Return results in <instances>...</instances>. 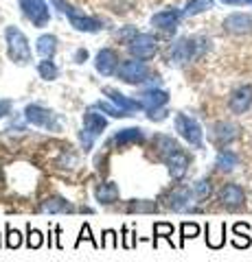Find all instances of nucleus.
Wrapping results in <instances>:
<instances>
[{
    "label": "nucleus",
    "mask_w": 252,
    "mask_h": 262,
    "mask_svg": "<svg viewBox=\"0 0 252 262\" xmlns=\"http://www.w3.org/2000/svg\"><path fill=\"white\" fill-rule=\"evenodd\" d=\"M208 39L206 37H180L178 42H173V46L169 48V61L173 66H184L193 59H200L202 55L208 51Z\"/></svg>",
    "instance_id": "1"
},
{
    "label": "nucleus",
    "mask_w": 252,
    "mask_h": 262,
    "mask_svg": "<svg viewBox=\"0 0 252 262\" xmlns=\"http://www.w3.org/2000/svg\"><path fill=\"white\" fill-rule=\"evenodd\" d=\"M105 129H108V118L103 116V112L99 114L94 107V110H88L84 114V129L79 131V142H81V146H84L86 153L92 151L94 140L103 134Z\"/></svg>",
    "instance_id": "2"
},
{
    "label": "nucleus",
    "mask_w": 252,
    "mask_h": 262,
    "mask_svg": "<svg viewBox=\"0 0 252 262\" xmlns=\"http://www.w3.org/2000/svg\"><path fill=\"white\" fill-rule=\"evenodd\" d=\"M5 39H7V48H9V59L18 66H27L31 61V46L27 35L18 27H7Z\"/></svg>",
    "instance_id": "3"
},
{
    "label": "nucleus",
    "mask_w": 252,
    "mask_h": 262,
    "mask_svg": "<svg viewBox=\"0 0 252 262\" xmlns=\"http://www.w3.org/2000/svg\"><path fill=\"white\" fill-rule=\"evenodd\" d=\"M195 194H193V188L189 186H173L171 190H167L162 194V201H165V208L171 210V212H198V208L193 206Z\"/></svg>",
    "instance_id": "4"
},
{
    "label": "nucleus",
    "mask_w": 252,
    "mask_h": 262,
    "mask_svg": "<svg viewBox=\"0 0 252 262\" xmlns=\"http://www.w3.org/2000/svg\"><path fill=\"white\" fill-rule=\"evenodd\" d=\"M173 125H176L178 136H180L182 140L189 142L193 149H202V146H204V142H202V136H204V131H202L200 122L195 120V118H191L189 114H176Z\"/></svg>",
    "instance_id": "5"
},
{
    "label": "nucleus",
    "mask_w": 252,
    "mask_h": 262,
    "mask_svg": "<svg viewBox=\"0 0 252 262\" xmlns=\"http://www.w3.org/2000/svg\"><path fill=\"white\" fill-rule=\"evenodd\" d=\"M24 118H27L31 125L35 127H42V129H48V131H60V118L57 114H53L51 110L42 107L37 103H31L24 107Z\"/></svg>",
    "instance_id": "6"
},
{
    "label": "nucleus",
    "mask_w": 252,
    "mask_h": 262,
    "mask_svg": "<svg viewBox=\"0 0 252 262\" xmlns=\"http://www.w3.org/2000/svg\"><path fill=\"white\" fill-rule=\"evenodd\" d=\"M117 77L125 83H145L149 79V68L143 59H125L119 63Z\"/></svg>",
    "instance_id": "7"
},
{
    "label": "nucleus",
    "mask_w": 252,
    "mask_h": 262,
    "mask_svg": "<svg viewBox=\"0 0 252 262\" xmlns=\"http://www.w3.org/2000/svg\"><path fill=\"white\" fill-rule=\"evenodd\" d=\"M53 3H55V7H57V9H60L62 13H66V15H68L70 24H72V27H75L77 31L96 33V31H101V29H103L99 20H94V18H88V15H84V13L75 11V9H72V7L68 5V3H64V0H53Z\"/></svg>",
    "instance_id": "8"
},
{
    "label": "nucleus",
    "mask_w": 252,
    "mask_h": 262,
    "mask_svg": "<svg viewBox=\"0 0 252 262\" xmlns=\"http://www.w3.org/2000/svg\"><path fill=\"white\" fill-rule=\"evenodd\" d=\"M129 48V53H132L136 59H143V61H147L151 59L153 55H156L158 51V39L151 35V33H138V35L132 39V42L127 44Z\"/></svg>",
    "instance_id": "9"
},
{
    "label": "nucleus",
    "mask_w": 252,
    "mask_h": 262,
    "mask_svg": "<svg viewBox=\"0 0 252 262\" xmlns=\"http://www.w3.org/2000/svg\"><path fill=\"white\" fill-rule=\"evenodd\" d=\"M237 138H239V127L228 120H219L210 127V142L219 146V149H226V146L235 142Z\"/></svg>",
    "instance_id": "10"
},
{
    "label": "nucleus",
    "mask_w": 252,
    "mask_h": 262,
    "mask_svg": "<svg viewBox=\"0 0 252 262\" xmlns=\"http://www.w3.org/2000/svg\"><path fill=\"white\" fill-rule=\"evenodd\" d=\"M22 9H24V15L31 20V24L37 29H42L48 24L51 20V13H48V5L44 0H20Z\"/></svg>",
    "instance_id": "11"
},
{
    "label": "nucleus",
    "mask_w": 252,
    "mask_h": 262,
    "mask_svg": "<svg viewBox=\"0 0 252 262\" xmlns=\"http://www.w3.org/2000/svg\"><path fill=\"white\" fill-rule=\"evenodd\" d=\"M219 203L226 210H239L246 206V190L239 184H226L219 190Z\"/></svg>",
    "instance_id": "12"
},
{
    "label": "nucleus",
    "mask_w": 252,
    "mask_h": 262,
    "mask_svg": "<svg viewBox=\"0 0 252 262\" xmlns=\"http://www.w3.org/2000/svg\"><path fill=\"white\" fill-rule=\"evenodd\" d=\"M145 142V131L141 127H127L117 131L108 140V149H123L127 144H141Z\"/></svg>",
    "instance_id": "13"
},
{
    "label": "nucleus",
    "mask_w": 252,
    "mask_h": 262,
    "mask_svg": "<svg viewBox=\"0 0 252 262\" xmlns=\"http://www.w3.org/2000/svg\"><path fill=\"white\" fill-rule=\"evenodd\" d=\"M162 164L167 166V173L171 179H176V182H180V179H184V175L189 173V164H191V158L186 155L184 151H178L173 155H169V158L162 160Z\"/></svg>",
    "instance_id": "14"
},
{
    "label": "nucleus",
    "mask_w": 252,
    "mask_h": 262,
    "mask_svg": "<svg viewBox=\"0 0 252 262\" xmlns=\"http://www.w3.org/2000/svg\"><path fill=\"white\" fill-rule=\"evenodd\" d=\"M228 107L232 114H246L250 107H252V85H239L235 88L230 92V98H228Z\"/></svg>",
    "instance_id": "15"
},
{
    "label": "nucleus",
    "mask_w": 252,
    "mask_h": 262,
    "mask_svg": "<svg viewBox=\"0 0 252 262\" xmlns=\"http://www.w3.org/2000/svg\"><path fill=\"white\" fill-rule=\"evenodd\" d=\"M224 31L232 35H248L252 33V15L248 13H230L224 18Z\"/></svg>",
    "instance_id": "16"
},
{
    "label": "nucleus",
    "mask_w": 252,
    "mask_h": 262,
    "mask_svg": "<svg viewBox=\"0 0 252 262\" xmlns=\"http://www.w3.org/2000/svg\"><path fill=\"white\" fill-rule=\"evenodd\" d=\"M184 15V11H178V9H165V11H158L151 15V27H156L165 33H173L180 24V18Z\"/></svg>",
    "instance_id": "17"
},
{
    "label": "nucleus",
    "mask_w": 252,
    "mask_h": 262,
    "mask_svg": "<svg viewBox=\"0 0 252 262\" xmlns=\"http://www.w3.org/2000/svg\"><path fill=\"white\" fill-rule=\"evenodd\" d=\"M94 68H96V72H101L103 77L114 75L117 68H119L117 51H112V48H101V51L96 53V57H94Z\"/></svg>",
    "instance_id": "18"
},
{
    "label": "nucleus",
    "mask_w": 252,
    "mask_h": 262,
    "mask_svg": "<svg viewBox=\"0 0 252 262\" xmlns=\"http://www.w3.org/2000/svg\"><path fill=\"white\" fill-rule=\"evenodd\" d=\"M138 101L143 103V110L149 114L153 110L165 107V105L169 103V94L165 92V90H160V88H149V90H145V92L141 94Z\"/></svg>",
    "instance_id": "19"
},
{
    "label": "nucleus",
    "mask_w": 252,
    "mask_h": 262,
    "mask_svg": "<svg viewBox=\"0 0 252 262\" xmlns=\"http://www.w3.org/2000/svg\"><path fill=\"white\" fill-rule=\"evenodd\" d=\"M151 144H153V151L158 153V158H160V160H165V158H169V155H173V153H178V151H182L180 142H178L176 138L167 136V134H156V136L151 138Z\"/></svg>",
    "instance_id": "20"
},
{
    "label": "nucleus",
    "mask_w": 252,
    "mask_h": 262,
    "mask_svg": "<svg viewBox=\"0 0 252 262\" xmlns=\"http://www.w3.org/2000/svg\"><path fill=\"white\" fill-rule=\"evenodd\" d=\"M103 94L108 96L110 101L117 105V107L125 110V112H129V114H132V112H145L141 101H134V98H129V96H125V94H121L119 90H114V88H105V90H103Z\"/></svg>",
    "instance_id": "21"
},
{
    "label": "nucleus",
    "mask_w": 252,
    "mask_h": 262,
    "mask_svg": "<svg viewBox=\"0 0 252 262\" xmlns=\"http://www.w3.org/2000/svg\"><path fill=\"white\" fill-rule=\"evenodd\" d=\"M40 210L46 212V214H72V212H77V208L64 196H48L40 203Z\"/></svg>",
    "instance_id": "22"
},
{
    "label": "nucleus",
    "mask_w": 252,
    "mask_h": 262,
    "mask_svg": "<svg viewBox=\"0 0 252 262\" xmlns=\"http://www.w3.org/2000/svg\"><path fill=\"white\" fill-rule=\"evenodd\" d=\"M119 186L114 182H103L94 188V199L101 203V206H112V203H117L119 201Z\"/></svg>",
    "instance_id": "23"
},
{
    "label": "nucleus",
    "mask_w": 252,
    "mask_h": 262,
    "mask_svg": "<svg viewBox=\"0 0 252 262\" xmlns=\"http://www.w3.org/2000/svg\"><path fill=\"white\" fill-rule=\"evenodd\" d=\"M215 166H217V170H222V173H230V170L239 166V155L230 149H219L217 158H215Z\"/></svg>",
    "instance_id": "24"
},
{
    "label": "nucleus",
    "mask_w": 252,
    "mask_h": 262,
    "mask_svg": "<svg viewBox=\"0 0 252 262\" xmlns=\"http://www.w3.org/2000/svg\"><path fill=\"white\" fill-rule=\"evenodd\" d=\"M206 229V245L210 249H222L226 245V223H219V232L213 234V227H210V223L204 225Z\"/></svg>",
    "instance_id": "25"
},
{
    "label": "nucleus",
    "mask_w": 252,
    "mask_h": 262,
    "mask_svg": "<svg viewBox=\"0 0 252 262\" xmlns=\"http://www.w3.org/2000/svg\"><path fill=\"white\" fill-rule=\"evenodd\" d=\"M232 232H235V238H232V245L237 249H248L250 247V225L248 223H235L232 227Z\"/></svg>",
    "instance_id": "26"
},
{
    "label": "nucleus",
    "mask_w": 252,
    "mask_h": 262,
    "mask_svg": "<svg viewBox=\"0 0 252 262\" xmlns=\"http://www.w3.org/2000/svg\"><path fill=\"white\" fill-rule=\"evenodd\" d=\"M125 210L129 212V214H153V212H158V203L156 201H136L132 199L125 206Z\"/></svg>",
    "instance_id": "27"
},
{
    "label": "nucleus",
    "mask_w": 252,
    "mask_h": 262,
    "mask_svg": "<svg viewBox=\"0 0 252 262\" xmlns=\"http://www.w3.org/2000/svg\"><path fill=\"white\" fill-rule=\"evenodd\" d=\"M57 51V37L55 35H42L37 39V53L44 57V59H51Z\"/></svg>",
    "instance_id": "28"
},
{
    "label": "nucleus",
    "mask_w": 252,
    "mask_h": 262,
    "mask_svg": "<svg viewBox=\"0 0 252 262\" xmlns=\"http://www.w3.org/2000/svg\"><path fill=\"white\" fill-rule=\"evenodd\" d=\"M215 7V0H189L184 7V15H198V13H204L208 9H213Z\"/></svg>",
    "instance_id": "29"
},
{
    "label": "nucleus",
    "mask_w": 252,
    "mask_h": 262,
    "mask_svg": "<svg viewBox=\"0 0 252 262\" xmlns=\"http://www.w3.org/2000/svg\"><path fill=\"white\" fill-rule=\"evenodd\" d=\"M193 194H195V199H200V201L208 199V196L213 194V182H210L208 177L198 179V182L193 184Z\"/></svg>",
    "instance_id": "30"
},
{
    "label": "nucleus",
    "mask_w": 252,
    "mask_h": 262,
    "mask_svg": "<svg viewBox=\"0 0 252 262\" xmlns=\"http://www.w3.org/2000/svg\"><path fill=\"white\" fill-rule=\"evenodd\" d=\"M37 72H40V77H42L44 81H55L57 75H60V68L55 66V61L44 59V61L37 63Z\"/></svg>",
    "instance_id": "31"
},
{
    "label": "nucleus",
    "mask_w": 252,
    "mask_h": 262,
    "mask_svg": "<svg viewBox=\"0 0 252 262\" xmlns=\"http://www.w3.org/2000/svg\"><path fill=\"white\" fill-rule=\"evenodd\" d=\"M171 234H173V225H169V223H153V247H158V238H167L169 243H171Z\"/></svg>",
    "instance_id": "32"
},
{
    "label": "nucleus",
    "mask_w": 252,
    "mask_h": 262,
    "mask_svg": "<svg viewBox=\"0 0 252 262\" xmlns=\"http://www.w3.org/2000/svg\"><path fill=\"white\" fill-rule=\"evenodd\" d=\"M42 245H44V234L40 232V229L31 227V223H29V227H27V247L29 249H40Z\"/></svg>",
    "instance_id": "33"
},
{
    "label": "nucleus",
    "mask_w": 252,
    "mask_h": 262,
    "mask_svg": "<svg viewBox=\"0 0 252 262\" xmlns=\"http://www.w3.org/2000/svg\"><path fill=\"white\" fill-rule=\"evenodd\" d=\"M99 112H103V114H108V116H112V118H125V116H132L129 112H125V110H121V107H117V105H110V103H96L94 105Z\"/></svg>",
    "instance_id": "34"
},
{
    "label": "nucleus",
    "mask_w": 252,
    "mask_h": 262,
    "mask_svg": "<svg viewBox=\"0 0 252 262\" xmlns=\"http://www.w3.org/2000/svg\"><path fill=\"white\" fill-rule=\"evenodd\" d=\"M84 241L92 243V247H94V249H99V247H101V243H96V241H94L92 229H90V225H88V223L81 225V229H79V236H77V243H75V247H79V245L84 243Z\"/></svg>",
    "instance_id": "35"
},
{
    "label": "nucleus",
    "mask_w": 252,
    "mask_h": 262,
    "mask_svg": "<svg viewBox=\"0 0 252 262\" xmlns=\"http://www.w3.org/2000/svg\"><path fill=\"white\" fill-rule=\"evenodd\" d=\"M5 232H7V247H9V249H18L22 245V234L18 232V229H13L9 223H7Z\"/></svg>",
    "instance_id": "36"
},
{
    "label": "nucleus",
    "mask_w": 252,
    "mask_h": 262,
    "mask_svg": "<svg viewBox=\"0 0 252 262\" xmlns=\"http://www.w3.org/2000/svg\"><path fill=\"white\" fill-rule=\"evenodd\" d=\"M198 236H200V225L198 223H182L180 225V238H182V243L186 238H198Z\"/></svg>",
    "instance_id": "37"
},
{
    "label": "nucleus",
    "mask_w": 252,
    "mask_h": 262,
    "mask_svg": "<svg viewBox=\"0 0 252 262\" xmlns=\"http://www.w3.org/2000/svg\"><path fill=\"white\" fill-rule=\"evenodd\" d=\"M101 247H112V249H117V247H119V236H117L114 229H105V232H103Z\"/></svg>",
    "instance_id": "38"
},
{
    "label": "nucleus",
    "mask_w": 252,
    "mask_h": 262,
    "mask_svg": "<svg viewBox=\"0 0 252 262\" xmlns=\"http://www.w3.org/2000/svg\"><path fill=\"white\" fill-rule=\"evenodd\" d=\"M138 35V33H136V29L134 27H125L123 31H119L117 33V37L121 39V42H125V44H129V42H132V39Z\"/></svg>",
    "instance_id": "39"
},
{
    "label": "nucleus",
    "mask_w": 252,
    "mask_h": 262,
    "mask_svg": "<svg viewBox=\"0 0 252 262\" xmlns=\"http://www.w3.org/2000/svg\"><path fill=\"white\" fill-rule=\"evenodd\" d=\"M134 236H136V232H134V234H129L127 225H123V247H125V249H132L134 245H136V238H134Z\"/></svg>",
    "instance_id": "40"
},
{
    "label": "nucleus",
    "mask_w": 252,
    "mask_h": 262,
    "mask_svg": "<svg viewBox=\"0 0 252 262\" xmlns=\"http://www.w3.org/2000/svg\"><path fill=\"white\" fill-rule=\"evenodd\" d=\"M147 118H149V120H156V122H158V120H165V118H167V110H165V107L153 110V112L147 114Z\"/></svg>",
    "instance_id": "41"
},
{
    "label": "nucleus",
    "mask_w": 252,
    "mask_h": 262,
    "mask_svg": "<svg viewBox=\"0 0 252 262\" xmlns=\"http://www.w3.org/2000/svg\"><path fill=\"white\" fill-rule=\"evenodd\" d=\"M9 114H11V101L3 98V101H0V120H3L5 116H9Z\"/></svg>",
    "instance_id": "42"
},
{
    "label": "nucleus",
    "mask_w": 252,
    "mask_h": 262,
    "mask_svg": "<svg viewBox=\"0 0 252 262\" xmlns=\"http://www.w3.org/2000/svg\"><path fill=\"white\" fill-rule=\"evenodd\" d=\"M72 59H75V63H84V61L88 59V51H86V48H79V51L75 53V57H72Z\"/></svg>",
    "instance_id": "43"
},
{
    "label": "nucleus",
    "mask_w": 252,
    "mask_h": 262,
    "mask_svg": "<svg viewBox=\"0 0 252 262\" xmlns=\"http://www.w3.org/2000/svg\"><path fill=\"white\" fill-rule=\"evenodd\" d=\"M219 3H224V5H232V7H239V5H243L241 0H219Z\"/></svg>",
    "instance_id": "44"
},
{
    "label": "nucleus",
    "mask_w": 252,
    "mask_h": 262,
    "mask_svg": "<svg viewBox=\"0 0 252 262\" xmlns=\"http://www.w3.org/2000/svg\"><path fill=\"white\" fill-rule=\"evenodd\" d=\"M241 3H243V5H252V0H241Z\"/></svg>",
    "instance_id": "45"
}]
</instances>
